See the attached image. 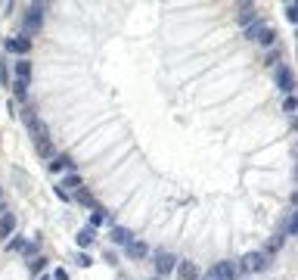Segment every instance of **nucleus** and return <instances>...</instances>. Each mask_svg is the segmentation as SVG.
Listing matches in <instances>:
<instances>
[{"instance_id":"obj_1","label":"nucleus","mask_w":298,"mask_h":280,"mask_svg":"<svg viewBox=\"0 0 298 280\" xmlns=\"http://www.w3.org/2000/svg\"><path fill=\"white\" fill-rule=\"evenodd\" d=\"M25 128H28V137L35 140V150H38V156L40 159H53V143H50V128H47V122L40 118L35 109H25Z\"/></svg>"},{"instance_id":"obj_2","label":"nucleus","mask_w":298,"mask_h":280,"mask_svg":"<svg viewBox=\"0 0 298 280\" xmlns=\"http://www.w3.org/2000/svg\"><path fill=\"white\" fill-rule=\"evenodd\" d=\"M44 10H47L44 3H31V6H28V13H25V22H22V38L31 41V35H38V31L44 28Z\"/></svg>"},{"instance_id":"obj_3","label":"nucleus","mask_w":298,"mask_h":280,"mask_svg":"<svg viewBox=\"0 0 298 280\" xmlns=\"http://www.w3.org/2000/svg\"><path fill=\"white\" fill-rule=\"evenodd\" d=\"M274 81H277V90H279V93L292 97V90H295V75H292V69H289L286 63H279L277 69H274Z\"/></svg>"},{"instance_id":"obj_4","label":"nucleus","mask_w":298,"mask_h":280,"mask_svg":"<svg viewBox=\"0 0 298 280\" xmlns=\"http://www.w3.org/2000/svg\"><path fill=\"white\" fill-rule=\"evenodd\" d=\"M3 50L6 53H13V56H19V59H28V53H31V41L28 38H6L3 41Z\"/></svg>"},{"instance_id":"obj_5","label":"nucleus","mask_w":298,"mask_h":280,"mask_svg":"<svg viewBox=\"0 0 298 280\" xmlns=\"http://www.w3.org/2000/svg\"><path fill=\"white\" fill-rule=\"evenodd\" d=\"M177 268V258L171 256V252H165V249H159L156 252V271H159V274L161 277H165V274H171V271Z\"/></svg>"},{"instance_id":"obj_6","label":"nucleus","mask_w":298,"mask_h":280,"mask_svg":"<svg viewBox=\"0 0 298 280\" xmlns=\"http://www.w3.org/2000/svg\"><path fill=\"white\" fill-rule=\"evenodd\" d=\"M13 234H16V215L13 212H3V215H0V243L10 240Z\"/></svg>"},{"instance_id":"obj_7","label":"nucleus","mask_w":298,"mask_h":280,"mask_svg":"<svg viewBox=\"0 0 298 280\" xmlns=\"http://www.w3.org/2000/svg\"><path fill=\"white\" fill-rule=\"evenodd\" d=\"M242 268L245 271H264L267 268V256H264V252H249V256L242 258Z\"/></svg>"},{"instance_id":"obj_8","label":"nucleus","mask_w":298,"mask_h":280,"mask_svg":"<svg viewBox=\"0 0 298 280\" xmlns=\"http://www.w3.org/2000/svg\"><path fill=\"white\" fill-rule=\"evenodd\" d=\"M177 280H199V268L196 261H177Z\"/></svg>"},{"instance_id":"obj_9","label":"nucleus","mask_w":298,"mask_h":280,"mask_svg":"<svg viewBox=\"0 0 298 280\" xmlns=\"http://www.w3.org/2000/svg\"><path fill=\"white\" fill-rule=\"evenodd\" d=\"M124 252H127V258H146V256H149V246L134 237V240L124 246Z\"/></svg>"},{"instance_id":"obj_10","label":"nucleus","mask_w":298,"mask_h":280,"mask_svg":"<svg viewBox=\"0 0 298 280\" xmlns=\"http://www.w3.org/2000/svg\"><path fill=\"white\" fill-rule=\"evenodd\" d=\"M236 19H239L242 28H245V25H252L255 19H258V6H255V3H242L239 13H236Z\"/></svg>"},{"instance_id":"obj_11","label":"nucleus","mask_w":298,"mask_h":280,"mask_svg":"<svg viewBox=\"0 0 298 280\" xmlns=\"http://www.w3.org/2000/svg\"><path fill=\"white\" fill-rule=\"evenodd\" d=\"M211 277H218V280H233V277H236V265H230V261H218L215 271H211Z\"/></svg>"},{"instance_id":"obj_12","label":"nucleus","mask_w":298,"mask_h":280,"mask_svg":"<svg viewBox=\"0 0 298 280\" xmlns=\"http://www.w3.org/2000/svg\"><path fill=\"white\" fill-rule=\"evenodd\" d=\"M72 199L78 202V206H84V209H97V199H93V193L87 190V187H81L78 193H72Z\"/></svg>"},{"instance_id":"obj_13","label":"nucleus","mask_w":298,"mask_h":280,"mask_svg":"<svg viewBox=\"0 0 298 280\" xmlns=\"http://www.w3.org/2000/svg\"><path fill=\"white\" fill-rule=\"evenodd\" d=\"M59 187H62V190H65V193H69V196H72V193H78L81 187H84V181H81V177L72 172V174H65V177H62V184H59Z\"/></svg>"},{"instance_id":"obj_14","label":"nucleus","mask_w":298,"mask_h":280,"mask_svg":"<svg viewBox=\"0 0 298 280\" xmlns=\"http://www.w3.org/2000/svg\"><path fill=\"white\" fill-rule=\"evenodd\" d=\"M93 240H97L93 227H81V231H78V237H75V243H78L81 249H87V246H93Z\"/></svg>"},{"instance_id":"obj_15","label":"nucleus","mask_w":298,"mask_h":280,"mask_svg":"<svg viewBox=\"0 0 298 280\" xmlns=\"http://www.w3.org/2000/svg\"><path fill=\"white\" fill-rule=\"evenodd\" d=\"M13 69H16V78H19V81H31V63H28V59H16Z\"/></svg>"},{"instance_id":"obj_16","label":"nucleus","mask_w":298,"mask_h":280,"mask_svg":"<svg viewBox=\"0 0 298 280\" xmlns=\"http://www.w3.org/2000/svg\"><path fill=\"white\" fill-rule=\"evenodd\" d=\"M75 162H72V159L69 156H53V159H50V162H47V168H50V172H62V168H72Z\"/></svg>"},{"instance_id":"obj_17","label":"nucleus","mask_w":298,"mask_h":280,"mask_svg":"<svg viewBox=\"0 0 298 280\" xmlns=\"http://www.w3.org/2000/svg\"><path fill=\"white\" fill-rule=\"evenodd\" d=\"M106 218H109V215H106V209H99V206H97V209L90 212V224H87V227H93V231H97V227H103V224H106Z\"/></svg>"},{"instance_id":"obj_18","label":"nucleus","mask_w":298,"mask_h":280,"mask_svg":"<svg viewBox=\"0 0 298 280\" xmlns=\"http://www.w3.org/2000/svg\"><path fill=\"white\" fill-rule=\"evenodd\" d=\"M112 240H115L118 246H127V243L134 240V234H131V231H124V227H112Z\"/></svg>"},{"instance_id":"obj_19","label":"nucleus","mask_w":298,"mask_h":280,"mask_svg":"<svg viewBox=\"0 0 298 280\" xmlns=\"http://www.w3.org/2000/svg\"><path fill=\"white\" fill-rule=\"evenodd\" d=\"M264 28H267V25H264L261 19H255L252 25H245V38H249V41H258V35H261Z\"/></svg>"},{"instance_id":"obj_20","label":"nucleus","mask_w":298,"mask_h":280,"mask_svg":"<svg viewBox=\"0 0 298 280\" xmlns=\"http://www.w3.org/2000/svg\"><path fill=\"white\" fill-rule=\"evenodd\" d=\"M258 44H261V47H274V44H277V31L270 28V25H267V28H264L261 35H258Z\"/></svg>"},{"instance_id":"obj_21","label":"nucleus","mask_w":298,"mask_h":280,"mask_svg":"<svg viewBox=\"0 0 298 280\" xmlns=\"http://www.w3.org/2000/svg\"><path fill=\"white\" fill-rule=\"evenodd\" d=\"M6 249H10V252H22V249H25V237L13 234V237H10V243H6Z\"/></svg>"},{"instance_id":"obj_22","label":"nucleus","mask_w":298,"mask_h":280,"mask_svg":"<svg viewBox=\"0 0 298 280\" xmlns=\"http://www.w3.org/2000/svg\"><path fill=\"white\" fill-rule=\"evenodd\" d=\"M13 93H16L19 100H25V97H28V81H19V78H16V81H13Z\"/></svg>"},{"instance_id":"obj_23","label":"nucleus","mask_w":298,"mask_h":280,"mask_svg":"<svg viewBox=\"0 0 298 280\" xmlns=\"http://www.w3.org/2000/svg\"><path fill=\"white\" fill-rule=\"evenodd\" d=\"M44 265H47V258H44V256H38V258H31V261H28V271H31V274H40V271H44Z\"/></svg>"},{"instance_id":"obj_24","label":"nucleus","mask_w":298,"mask_h":280,"mask_svg":"<svg viewBox=\"0 0 298 280\" xmlns=\"http://www.w3.org/2000/svg\"><path fill=\"white\" fill-rule=\"evenodd\" d=\"M283 243H286V234H277L274 240H270L267 249H270V252H279V249H283Z\"/></svg>"},{"instance_id":"obj_25","label":"nucleus","mask_w":298,"mask_h":280,"mask_svg":"<svg viewBox=\"0 0 298 280\" xmlns=\"http://www.w3.org/2000/svg\"><path fill=\"white\" fill-rule=\"evenodd\" d=\"M75 261H78V268H90V265H93V258L87 256V252H78V256H75Z\"/></svg>"},{"instance_id":"obj_26","label":"nucleus","mask_w":298,"mask_h":280,"mask_svg":"<svg viewBox=\"0 0 298 280\" xmlns=\"http://www.w3.org/2000/svg\"><path fill=\"white\" fill-rule=\"evenodd\" d=\"M283 112L286 115H295V97H286L283 100Z\"/></svg>"},{"instance_id":"obj_27","label":"nucleus","mask_w":298,"mask_h":280,"mask_svg":"<svg viewBox=\"0 0 298 280\" xmlns=\"http://www.w3.org/2000/svg\"><path fill=\"white\" fill-rule=\"evenodd\" d=\"M286 19H289V22H298V6H295V3L286 6Z\"/></svg>"},{"instance_id":"obj_28","label":"nucleus","mask_w":298,"mask_h":280,"mask_svg":"<svg viewBox=\"0 0 298 280\" xmlns=\"http://www.w3.org/2000/svg\"><path fill=\"white\" fill-rule=\"evenodd\" d=\"M50 277H53V280H69V271H65V268H56Z\"/></svg>"},{"instance_id":"obj_29","label":"nucleus","mask_w":298,"mask_h":280,"mask_svg":"<svg viewBox=\"0 0 298 280\" xmlns=\"http://www.w3.org/2000/svg\"><path fill=\"white\" fill-rule=\"evenodd\" d=\"M53 193H56V196H59V199H62V202H69V199H72V196H69V193H65V190H62V187H59V184L53 187Z\"/></svg>"},{"instance_id":"obj_30","label":"nucleus","mask_w":298,"mask_h":280,"mask_svg":"<svg viewBox=\"0 0 298 280\" xmlns=\"http://www.w3.org/2000/svg\"><path fill=\"white\" fill-rule=\"evenodd\" d=\"M267 63H270V65H279V50H270V53H267Z\"/></svg>"},{"instance_id":"obj_31","label":"nucleus","mask_w":298,"mask_h":280,"mask_svg":"<svg viewBox=\"0 0 298 280\" xmlns=\"http://www.w3.org/2000/svg\"><path fill=\"white\" fill-rule=\"evenodd\" d=\"M38 280H53V277H50V274H40V277H38Z\"/></svg>"},{"instance_id":"obj_32","label":"nucleus","mask_w":298,"mask_h":280,"mask_svg":"<svg viewBox=\"0 0 298 280\" xmlns=\"http://www.w3.org/2000/svg\"><path fill=\"white\" fill-rule=\"evenodd\" d=\"M3 212H6V206H0V215H3Z\"/></svg>"},{"instance_id":"obj_33","label":"nucleus","mask_w":298,"mask_h":280,"mask_svg":"<svg viewBox=\"0 0 298 280\" xmlns=\"http://www.w3.org/2000/svg\"><path fill=\"white\" fill-rule=\"evenodd\" d=\"M208 280H218V277H208Z\"/></svg>"}]
</instances>
